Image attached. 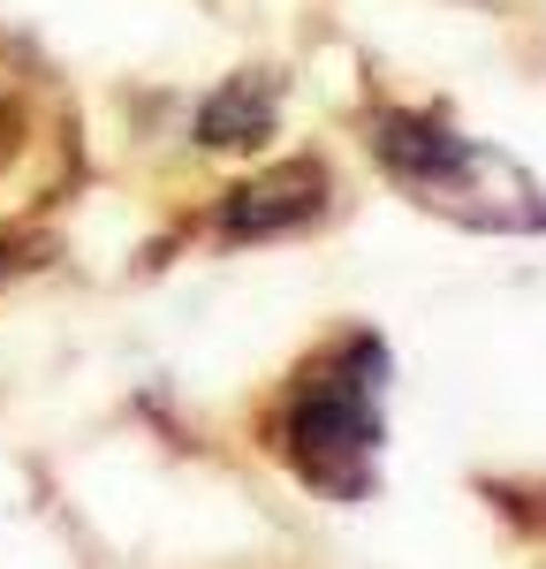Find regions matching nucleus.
<instances>
[{
  "label": "nucleus",
  "instance_id": "f257e3e1",
  "mask_svg": "<svg viewBox=\"0 0 546 569\" xmlns=\"http://www.w3.org/2000/svg\"><path fill=\"white\" fill-rule=\"evenodd\" d=\"M380 372L387 350L372 335H342L334 350L304 365V380L281 410V448L296 479H312L334 501H364L372 463H380Z\"/></svg>",
  "mask_w": 546,
  "mask_h": 569
},
{
  "label": "nucleus",
  "instance_id": "f03ea898",
  "mask_svg": "<svg viewBox=\"0 0 546 569\" xmlns=\"http://www.w3.org/2000/svg\"><path fill=\"white\" fill-rule=\"evenodd\" d=\"M380 160L395 168V182H410V190H417L425 206H441V213L471 220V198H494L501 228H532L516 206H501V182H524V176H516L508 160H494L486 144L425 122V114H387V122H380Z\"/></svg>",
  "mask_w": 546,
  "mask_h": 569
},
{
  "label": "nucleus",
  "instance_id": "7ed1b4c3",
  "mask_svg": "<svg viewBox=\"0 0 546 569\" xmlns=\"http://www.w3.org/2000/svg\"><path fill=\"white\" fill-rule=\"evenodd\" d=\"M326 206V168L318 160H289V168H273V176L243 182L235 198H228V236H281V228H304L318 220Z\"/></svg>",
  "mask_w": 546,
  "mask_h": 569
},
{
  "label": "nucleus",
  "instance_id": "20e7f679",
  "mask_svg": "<svg viewBox=\"0 0 546 569\" xmlns=\"http://www.w3.org/2000/svg\"><path fill=\"white\" fill-rule=\"evenodd\" d=\"M266 122H273V91H266V84L251 91L243 77H235V84H228L221 99L205 107V144H251Z\"/></svg>",
  "mask_w": 546,
  "mask_h": 569
}]
</instances>
